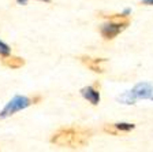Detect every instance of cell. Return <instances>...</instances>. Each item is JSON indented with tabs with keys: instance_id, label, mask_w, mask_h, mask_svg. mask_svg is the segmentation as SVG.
<instances>
[{
	"instance_id": "277c9868",
	"label": "cell",
	"mask_w": 153,
	"mask_h": 152,
	"mask_svg": "<svg viewBox=\"0 0 153 152\" xmlns=\"http://www.w3.org/2000/svg\"><path fill=\"white\" fill-rule=\"evenodd\" d=\"M79 60L85 64L88 69H90L94 73H104L102 63H105L104 58H90V56H81Z\"/></svg>"
},
{
	"instance_id": "5b68a950",
	"label": "cell",
	"mask_w": 153,
	"mask_h": 152,
	"mask_svg": "<svg viewBox=\"0 0 153 152\" xmlns=\"http://www.w3.org/2000/svg\"><path fill=\"white\" fill-rule=\"evenodd\" d=\"M82 95L86 100H89L93 106L99 104L100 101V92H99V84H94L92 86H88V88L82 89Z\"/></svg>"
},
{
	"instance_id": "3957f363",
	"label": "cell",
	"mask_w": 153,
	"mask_h": 152,
	"mask_svg": "<svg viewBox=\"0 0 153 152\" xmlns=\"http://www.w3.org/2000/svg\"><path fill=\"white\" fill-rule=\"evenodd\" d=\"M32 104V101H30V99H26V97H15L14 100H11L8 103V106H7L6 108L3 110V112H1V115L0 117H7V115H13L14 112H16V111L22 110V108L27 107V106Z\"/></svg>"
},
{
	"instance_id": "8992f818",
	"label": "cell",
	"mask_w": 153,
	"mask_h": 152,
	"mask_svg": "<svg viewBox=\"0 0 153 152\" xmlns=\"http://www.w3.org/2000/svg\"><path fill=\"white\" fill-rule=\"evenodd\" d=\"M3 64L10 69H19L25 64V59L19 56H13V55H7V56H3Z\"/></svg>"
},
{
	"instance_id": "4fadbf2b",
	"label": "cell",
	"mask_w": 153,
	"mask_h": 152,
	"mask_svg": "<svg viewBox=\"0 0 153 152\" xmlns=\"http://www.w3.org/2000/svg\"><path fill=\"white\" fill-rule=\"evenodd\" d=\"M40 1H49V0H40Z\"/></svg>"
},
{
	"instance_id": "52a82bcc",
	"label": "cell",
	"mask_w": 153,
	"mask_h": 152,
	"mask_svg": "<svg viewBox=\"0 0 153 152\" xmlns=\"http://www.w3.org/2000/svg\"><path fill=\"white\" fill-rule=\"evenodd\" d=\"M100 16L108 19L111 22L122 23V25H126V26H128V23H130V18L127 15H123V14H101Z\"/></svg>"
},
{
	"instance_id": "8fae6325",
	"label": "cell",
	"mask_w": 153,
	"mask_h": 152,
	"mask_svg": "<svg viewBox=\"0 0 153 152\" xmlns=\"http://www.w3.org/2000/svg\"><path fill=\"white\" fill-rule=\"evenodd\" d=\"M42 100V97L40 95L37 96H33V97H30V101H32V104H37V103H40V101Z\"/></svg>"
},
{
	"instance_id": "ba28073f",
	"label": "cell",
	"mask_w": 153,
	"mask_h": 152,
	"mask_svg": "<svg viewBox=\"0 0 153 152\" xmlns=\"http://www.w3.org/2000/svg\"><path fill=\"white\" fill-rule=\"evenodd\" d=\"M114 125L118 129L119 133H127V132H130V130H133L135 127V125L133 124H114Z\"/></svg>"
},
{
	"instance_id": "9c48e42d",
	"label": "cell",
	"mask_w": 153,
	"mask_h": 152,
	"mask_svg": "<svg viewBox=\"0 0 153 152\" xmlns=\"http://www.w3.org/2000/svg\"><path fill=\"white\" fill-rule=\"evenodd\" d=\"M102 130H104L105 133L112 134V136H118V134H120V133L118 132V129L115 127V125H114V124H107V125H104Z\"/></svg>"
},
{
	"instance_id": "7c38bea8",
	"label": "cell",
	"mask_w": 153,
	"mask_h": 152,
	"mask_svg": "<svg viewBox=\"0 0 153 152\" xmlns=\"http://www.w3.org/2000/svg\"><path fill=\"white\" fill-rule=\"evenodd\" d=\"M142 4H145V6H153V0H142Z\"/></svg>"
},
{
	"instance_id": "6da1fadb",
	"label": "cell",
	"mask_w": 153,
	"mask_h": 152,
	"mask_svg": "<svg viewBox=\"0 0 153 152\" xmlns=\"http://www.w3.org/2000/svg\"><path fill=\"white\" fill-rule=\"evenodd\" d=\"M90 136H92V132L85 127H64L53 133V136L51 137V143L62 148L78 149L88 144Z\"/></svg>"
},
{
	"instance_id": "7a4b0ae2",
	"label": "cell",
	"mask_w": 153,
	"mask_h": 152,
	"mask_svg": "<svg viewBox=\"0 0 153 152\" xmlns=\"http://www.w3.org/2000/svg\"><path fill=\"white\" fill-rule=\"evenodd\" d=\"M127 28L126 25H122V23H116V22H111L108 21V23H105L100 28V33L101 36L105 38V40H114L122 30Z\"/></svg>"
},
{
	"instance_id": "30bf717a",
	"label": "cell",
	"mask_w": 153,
	"mask_h": 152,
	"mask_svg": "<svg viewBox=\"0 0 153 152\" xmlns=\"http://www.w3.org/2000/svg\"><path fill=\"white\" fill-rule=\"evenodd\" d=\"M10 52H11V48H10L6 43L0 41V56H1V58L7 56V55H10Z\"/></svg>"
}]
</instances>
